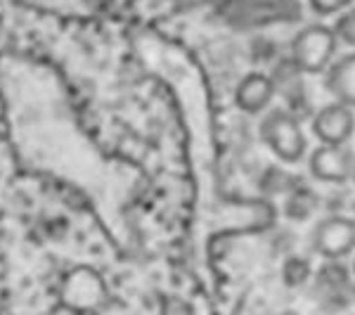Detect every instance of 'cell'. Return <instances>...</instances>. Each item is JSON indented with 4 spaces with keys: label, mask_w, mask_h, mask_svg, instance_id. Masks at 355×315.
I'll list each match as a JSON object with an SVG mask.
<instances>
[{
    "label": "cell",
    "mask_w": 355,
    "mask_h": 315,
    "mask_svg": "<svg viewBox=\"0 0 355 315\" xmlns=\"http://www.w3.org/2000/svg\"><path fill=\"white\" fill-rule=\"evenodd\" d=\"M275 93H277V88H275L270 76H266V74H249V76H244L242 83L237 85L234 100H237L239 110L256 114L270 105Z\"/></svg>",
    "instance_id": "obj_6"
},
{
    "label": "cell",
    "mask_w": 355,
    "mask_h": 315,
    "mask_svg": "<svg viewBox=\"0 0 355 315\" xmlns=\"http://www.w3.org/2000/svg\"><path fill=\"white\" fill-rule=\"evenodd\" d=\"M313 247L324 259H341L355 249V221L324 219L313 232Z\"/></svg>",
    "instance_id": "obj_3"
},
{
    "label": "cell",
    "mask_w": 355,
    "mask_h": 315,
    "mask_svg": "<svg viewBox=\"0 0 355 315\" xmlns=\"http://www.w3.org/2000/svg\"><path fill=\"white\" fill-rule=\"evenodd\" d=\"M353 0H311L313 10L320 15H331V12H339L346 5H351Z\"/></svg>",
    "instance_id": "obj_12"
},
{
    "label": "cell",
    "mask_w": 355,
    "mask_h": 315,
    "mask_svg": "<svg viewBox=\"0 0 355 315\" xmlns=\"http://www.w3.org/2000/svg\"><path fill=\"white\" fill-rule=\"evenodd\" d=\"M315 206H318V199L315 194L308 190V187H299L289 194V202H287V216L294 221H306L308 216H313Z\"/></svg>",
    "instance_id": "obj_8"
},
{
    "label": "cell",
    "mask_w": 355,
    "mask_h": 315,
    "mask_svg": "<svg viewBox=\"0 0 355 315\" xmlns=\"http://www.w3.org/2000/svg\"><path fill=\"white\" fill-rule=\"evenodd\" d=\"M353 273H355V266H353Z\"/></svg>",
    "instance_id": "obj_13"
},
{
    "label": "cell",
    "mask_w": 355,
    "mask_h": 315,
    "mask_svg": "<svg viewBox=\"0 0 355 315\" xmlns=\"http://www.w3.org/2000/svg\"><path fill=\"white\" fill-rule=\"evenodd\" d=\"M311 173L324 182H343L355 173V159L343 145H322L311 157Z\"/></svg>",
    "instance_id": "obj_4"
},
{
    "label": "cell",
    "mask_w": 355,
    "mask_h": 315,
    "mask_svg": "<svg viewBox=\"0 0 355 315\" xmlns=\"http://www.w3.org/2000/svg\"><path fill=\"white\" fill-rule=\"evenodd\" d=\"M329 85L334 93H339L343 100L355 102V57L353 60H346L343 65L334 69L329 78Z\"/></svg>",
    "instance_id": "obj_7"
},
{
    "label": "cell",
    "mask_w": 355,
    "mask_h": 315,
    "mask_svg": "<svg viewBox=\"0 0 355 315\" xmlns=\"http://www.w3.org/2000/svg\"><path fill=\"white\" fill-rule=\"evenodd\" d=\"M355 117L346 105H327L313 119V133L322 145H346L353 135Z\"/></svg>",
    "instance_id": "obj_5"
},
{
    "label": "cell",
    "mask_w": 355,
    "mask_h": 315,
    "mask_svg": "<svg viewBox=\"0 0 355 315\" xmlns=\"http://www.w3.org/2000/svg\"><path fill=\"white\" fill-rule=\"evenodd\" d=\"M334 33H336V38L346 41L348 45H355V10H353V12H346V15L339 17Z\"/></svg>",
    "instance_id": "obj_11"
},
{
    "label": "cell",
    "mask_w": 355,
    "mask_h": 315,
    "mask_svg": "<svg viewBox=\"0 0 355 315\" xmlns=\"http://www.w3.org/2000/svg\"><path fill=\"white\" fill-rule=\"evenodd\" d=\"M263 140L270 145V150L282 162H299L306 152V137L301 133V126L287 112H272L261 126Z\"/></svg>",
    "instance_id": "obj_2"
},
{
    "label": "cell",
    "mask_w": 355,
    "mask_h": 315,
    "mask_svg": "<svg viewBox=\"0 0 355 315\" xmlns=\"http://www.w3.org/2000/svg\"><path fill=\"white\" fill-rule=\"evenodd\" d=\"M282 278L287 287H301V284L311 278V263L306 259H301V256H291L282 266Z\"/></svg>",
    "instance_id": "obj_10"
},
{
    "label": "cell",
    "mask_w": 355,
    "mask_h": 315,
    "mask_svg": "<svg viewBox=\"0 0 355 315\" xmlns=\"http://www.w3.org/2000/svg\"><path fill=\"white\" fill-rule=\"evenodd\" d=\"M318 284L322 289H327L329 296H339L341 289L348 284V275L346 271L339 266V263H329V266H324L322 271L318 275Z\"/></svg>",
    "instance_id": "obj_9"
},
{
    "label": "cell",
    "mask_w": 355,
    "mask_h": 315,
    "mask_svg": "<svg viewBox=\"0 0 355 315\" xmlns=\"http://www.w3.org/2000/svg\"><path fill=\"white\" fill-rule=\"evenodd\" d=\"M336 33L327 26H308L291 41V62L306 74H318L331 62Z\"/></svg>",
    "instance_id": "obj_1"
}]
</instances>
